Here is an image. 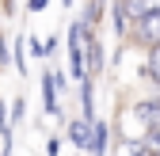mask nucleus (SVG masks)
<instances>
[{
  "instance_id": "nucleus-1",
  "label": "nucleus",
  "mask_w": 160,
  "mask_h": 156,
  "mask_svg": "<svg viewBox=\"0 0 160 156\" xmlns=\"http://www.w3.org/2000/svg\"><path fill=\"white\" fill-rule=\"evenodd\" d=\"M133 34L141 38V42H160V12H149V15H141V19H133Z\"/></svg>"
},
{
  "instance_id": "nucleus-2",
  "label": "nucleus",
  "mask_w": 160,
  "mask_h": 156,
  "mask_svg": "<svg viewBox=\"0 0 160 156\" xmlns=\"http://www.w3.org/2000/svg\"><path fill=\"white\" fill-rule=\"evenodd\" d=\"M92 122L95 118H72L69 122V145L72 149H88L92 145Z\"/></svg>"
},
{
  "instance_id": "nucleus-3",
  "label": "nucleus",
  "mask_w": 160,
  "mask_h": 156,
  "mask_svg": "<svg viewBox=\"0 0 160 156\" xmlns=\"http://www.w3.org/2000/svg\"><path fill=\"white\" fill-rule=\"evenodd\" d=\"M42 103H46V114H61V103H57V80H53L50 69L42 72Z\"/></svg>"
},
{
  "instance_id": "nucleus-4",
  "label": "nucleus",
  "mask_w": 160,
  "mask_h": 156,
  "mask_svg": "<svg viewBox=\"0 0 160 156\" xmlns=\"http://www.w3.org/2000/svg\"><path fill=\"white\" fill-rule=\"evenodd\" d=\"M118 4H122V12H126L130 23L141 19V15H149V12H160V0H118Z\"/></svg>"
},
{
  "instance_id": "nucleus-5",
  "label": "nucleus",
  "mask_w": 160,
  "mask_h": 156,
  "mask_svg": "<svg viewBox=\"0 0 160 156\" xmlns=\"http://www.w3.org/2000/svg\"><path fill=\"white\" fill-rule=\"evenodd\" d=\"M107 137H111V129L103 122H92V145H88V152L92 156H107Z\"/></svg>"
},
{
  "instance_id": "nucleus-6",
  "label": "nucleus",
  "mask_w": 160,
  "mask_h": 156,
  "mask_svg": "<svg viewBox=\"0 0 160 156\" xmlns=\"http://www.w3.org/2000/svg\"><path fill=\"white\" fill-rule=\"evenodd\" d=\"M99 72H103V46L92 38L88 42V76H99Z\"/></svg>"
},
{
  "instance_id": "nucleus-7",
  "label": "nucleus",
  "mask_w": 160,
  "mask_h": 156,
  "mask_svg": "<svg viewBox=\"0 0 160 156\" xmlns=\"http://www.w3.org/2000/svg\"><path fill=\"white\" fill-rule=\"evenodd\" d=\"M145 76L160 84V42H152V46H149V57H145Z\"/></svg>"
},
{
  "instance_id": "nucleus-8",
  "label": "nucleus",
  "mask_w": 160,
  "mask_h": 156,
  "mask_svg": "<svg viewBox=\"0 0 160 156\" xmlns=\"http://www.w3.org/2000/svg\"><path fill=\"white\" fill-rule=\"evenodd\" d=\"M133 114H137L145 126H156V122H160V103H137Z\"/></svg>"
},
{
  "instance_id": "nucleus-9",
  "label": "nucleus",
  "mask_w": 160,
  "mask_h": 156,
  "mask_svg": "<svg viewBox=\"0 0 160 156\" xmlns=\"http://www.w3.org/2000/svg\"><path fill=\"white\" fill-rule=\"evenodd\" d=\"M141 149H145L149 156H160V122L145 129V141H141Z\"/></svg>"
},
{
  "instance_id": "nucleus-10",
  "label": "nucleus",
  "mask_w": 160,
  "mask_h": 156,
  "mask_svg": "<svg viewBox=\"0 0 160 156\" xmlns=\"http://www.w3.org/2000/svg\"><path fill=\"white\" fill-rule=\"evenodd\" d=\"M99 12H103V0H88L84 4V23L95 31V23H99Z\"/></svg>"
},
{
  "instance_id": "nucleus-11",
  "label": "nucleus",
  "mask_w": 160,
  "mask_h": 156,
  "mask_svg": "<svg viewBox=\"0 0 160 156\" xmlns=\"http://www.w3.org/2000/svg\"><path fill=\"white\" fill-rule=\"evenodd\" d=\"M8 118H12V122H23V118H27V99H23V95L12 103V114H8Z\"/></svg>"
},
{
  "instance_id": "nucleus-12",
  "label": "nucleus",
  "mask_w": 160,
  "mask_h": 156,
  "mask_svg": "<svg viewBox=\"0 0 160 156\" xmlns=\"http://www.w3.org/2000/svg\"><path fill=\"white\" fill-rule=\"evenodd\" d=\"M27 46H31V53H34V57H50V53H46V42H42V38H27Z\"/></svg>"
},
{
  "instance_id": "nucleus-13",
  "label": "nucleus",
  "mask_w": 160,
  "mask_h": 156,
  "mask_svg": "<svg viewBox=\"0 0 160 156\" xmlns=\"http://www.w3.org/2000/svg\"><path fill=\"white\" fill-rule=\"evenodd\" d=\"M50 0H27V12H46Z\"/></svg>"
},
{
  "instance_id": "nucleus-14",
  "label": "nucleus",
  "mask_w": 160,
  "mask_h": 156,
  "mask_svg": "<svg viewBox=\"0 0 160 156\" xmlns=\"http://www.w3.org/2000/svg\"><path fill=\"white\" fill-rule=\"evenodd\" d=\"M57 149H61V137H50V141H46V152L57 156Z\"/></svg>"
},
{
  "instance_id": "nucleus-15",
  "label": "nucleus",
  "mask_w": 160,
  "mask_h": 156,
  "mask_svg": "<svg viewBox=\"0 0 160 156\" xmlns=\"http://www.w3.org/2000/svg\"><path fill=\"white\" fill-rule=\"evenodd\" d=\"M42 42H46V53H50V57H53V53H57V38H53V34H50V38H42Z\"/></svg>"
},
{
  "instance_id": "nucleus-16",
  "label": "nucleus",
  "mask_w": 160,
  "mask_h": 156,
  "mask_svg": "<svg viewBox=\"0 0 160 156\" xmlns=\"http://www.w3.org/2000/svg\"><path fill=\"white\" fill-rule=\"evenodd\" d=\"M61 4H65V8H69V4H72V0H61Z\"/></svg>"
},
{
  "instance_id": "nucleus-17",
  "label": "nucleus",
  "mask_w": 160,
  "mask_h": 156,
  "mask_svg": "<svg viewBox=\"0 0 160 156\" xmlns=\"http://www.w3.org/2000/svg\"><path fill=\"white\" fill-rule=\"evenodd\" d=\"M133 156H145V152H133Z\"/></svg>"
},
{
  "instance_id": "nucleus-18",
  "label": "nucleus",
  "mask_w": 160,
  "mask_h": 156,
  "mask_svg": "<svg viewBox=\"0 0 160 156\" xmlns=\"http://www.w3.org/2000/svg\"><path fill=\"white\" fill-rule=\"evenodd\" d=\"M156 103H160V99H156Z\"/></svg>"
}]
</instances>
